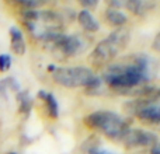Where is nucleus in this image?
I'll use <instances>...</instances> for the list:
<instances>
[{
	"instance_id": "nucleus-1",
	"label": "nucleus",
	"mask_w": 160,
	"mask_h": 154,
	"mask_svg": "<svg viewBox=\"0 0 160 154\" xmlns=\"http://www.w3.org/2000/svg\"><path fill=\"white\" fill-rule=\"evenodd\" d=\"M156 70L158 63L155 59L146 55H136L131 63H117L107 66L101 80L112 90L127 94L128 91L142 84H148L152 79H155Z\"/></svg>"
},
{
	"instance_id": "nucleus-2",
	"label": "nucleus",
	"mask_w": 160,
	"mask_h": 154,
	"mask_svg": "<svg viewBox=\"0 0 160 154\" xmlns=\"http://www.w3.org/2000/svg\"><path fill=\"white\" fill-rule=\"evenodd\" d=\"M128 42H129V31L125 28H118L97 44L88 58V62L94 67H107L108 63L125 49Z\"/></svg>"
},
{
	"instance_id": "nucleus-3",
	"label": "nucleus",
	"mask_w": 160,
	"mask_h": 154,
	"mask_svg": "<svg viewBox=\"0 0 160 154\" xmlns=\"http://www.w3.org/2000/svg\"><path fill=\"white\" fill-rule=\"evenodd\" d=\"M86 126L101 130L107 137L112 140H121L129 126L119 115L111 111H97L84 118Z\"/></svg>"
},
{
	"instance_id": "nucleus-4",
	"label": "nucleus",
	"mask_w": 160,
	"mask_h": 154,
	"mask_svg": "<svg viewBox=\"0 0 160 154\" xmlns=\"http://www.w3.org/2000/svg\"><path fill=\"white\" fill-rule=\"evenodd\" d=\"M96 75L93 70L83 66L75 67H56L53 72V80L55 83L63 85L68 88H78V87H87L91 84Z\"/></svg>"
},
{
	"instance_id": "nucleus-5",
	"label": "nucleus",
	"mask_w": 160,
	"mask_h": 154,
	"mask_svg": "<svg viewBox=\"0 0 160 154\" xmlns=\"http://www.w3.org/2000/svg\"><path fill=\"white\" fill-rule=\"evenodd\" d=\"M53 46L65 56H76L80 52L84 51L86 45L83 44V39L79 35H65L63 32L58 36L55 42H53Z\"/></svg>"
},
{
	"instance_id": "nucleus-6",
	"label": "nucleus",
	"mask_w": 160,
	"mask_h": 154,
	"mask_svg": "<svg viewBox=\"0 0 160 154\" xmlns=\"http://www.w3.org/2000/svg\"><path fill=\"white\" fill-rule=\"evenodd\" d=\"M127 146L138 147V146H155L158 144V136L152 132L143 129H128L121 139Z\"/></svg>"
},
{
	"instance_id": "nucleus-7",
	"label": "nucleus",
	"mask_w": 160,
	"mask_h": 154,
	"mask_svg": "<svg viewBox=\"0 0 160 154\" xmlns=\"http://www.w3.org/2000/svg\"><path fill=\"white\" fill-rule=\"evenodd\" d=\"M133 113H135L139 119L146 121L153 125H158L160 121V109H159V105L156 104V101L146 102V104L141 105V107H138L133 111Z\"/></svg>"
},
{
	"instance_id": "nucleus-8",
	"label": "nucleus",
	"mask_w": 160,
	"mask_h": 154,
	"mask_svg": "<svg viewBox=\"0 0 160 154\" xmlns=\"http://www.w3.org/2000/svg\"><path fill=\"white\" fill-rule=\"evenodd\" d=\"M10 44H11V51L16 53L17 56H22L25 53V41L24 36H22V32L18 27L13 25L10 27Z\"/></svg>"
},
{
	"instance_id": "nucleus-9",
	"label": "nucleus",
	"mask_w": 160,
	"mask_h": 154,
	"mask_svg": "<svg viewBox=\"0 0 160 154\" xmlns=\"http://www.w3.org/2000/svg\"><path fill=\"white\" fill-rule=\"evenodd\" d=\"M78 21L86 31H88V32H97V31L100 30L98 21H97L96 17H94L93 14L90 13V10H87V8H83V10L79 11Z\"/></svg>"
},
{
	"instance_id": "nucleus-10",
	"label": "nucleus",
	"mask_w": 160,
	"mask_h": 154,
	"mask_svg": "<svg viewBox=\"0 0 160 154\" xmlns=\"http://www.w3.org/2000/svg\"><path fill=\"white\" fill-rule=\"evenodd\" d=\"M124 7L131 10L136 16H143V14L149 13L150 10L155 8V3L153 2H145V0H131V2H125Z\"/></svg>"
},
{
	"instance_id": "nucleus-11",
	"label": "nucleus",
	"mask_w": 160,
	"mask_h": 154,
	"mask_svg": "<svg viewBox=\"0 0 160 154\" xmlns=\"http://www.w3.org/2000/svg\"><path fill=\"white\" fill-rule=\"evenodd\" d=\"M38 98H41L45 101V105H47V109H48V115L53 119L58 118L59 116V105H58V101H56L55 95H53L52 93H48V91H39Z\"/></svg>"
},
{
	"instance_id": "nucleus-12",
	"label": "nucleus",
	"mask_w": 160,
	"mask_h": 154,
	"mask_svg": "<svg viewBox=\"0 0 160 154\" xmlns=\"http://www.w3.org/2000/svg\"><path fill=\"white\" fill-rule=\"evenodd\" d=\"M105 18H107V21L110 22L111 25L118 27V28L125 25L128 21V17L125 16L121 10H118V8H111V7L105 11Z\"/></svg>"
},
{
	"instance_id": "nucleus-13",
	"label": "nucleus",
	"mask_w": 160,
	"mask_h": 154,
	"mask_svg": "<svg viewBox=\"0 0 160 154\" xmlns=\"http://www.w3.org/2000/svg\"><path fill=\"white\" fill-rule=\"evenodd\" d=\"M20 102V112L21 113H28L31 111V107H32V98L31 95L27 93V91H22L17 95Z\"/></svg>"
},
{
	"instance_id": "nucleus-14",
	"label": "nucleus",
	"mask_w": 160,
	"mask_h": 154,
	"mask_svg": "<svg viewBox=\"0 0 160 154\" xmlns=\"http://www.w3.org/2000/svg\"><path fill=\"white\" fill-rule=\"evenodd\" d=\"M11 67V58L7 53L0 55V73H6Z\"/></svg>"
},
{
	"instance_id": "nucleus-15",
	"label": "nucleus",
	"mask_w": 160,
	"mask_h": 154,
	"mask_svg": "<svg viewBox=\"0 0 160 154\" xmlns=\"http://www.w3.org/2000/svg\"><path fill=\"white\" fill-rule=\"evenodd\" d=\"M16 4L21 6L22 8H30V10H37V7H39V6H41L42 3H39V2H24V0H17Z\"/></svg>"
},
{
	"instance_id": "nucleus-16",
	"label": "nucleus",
	"mask_w": 160,
	"mask_h": 154,
	"mask_svg": "<svg viewBox=\"0 0 160 154\" xmlns=\"http://www.w3.org/2000/svg\"><path fill=\"white\" fill-rule=\"evenodd\" d=\"M150 153H152V154H160V146H159V144H155V146H152V149H150Z\"/></svg>"
},
{
	"instance_id": "nucleus-17",
	"label": "nucleus",
	"mask_w": 160,
	"mask_h": 154,
	"mask_svg": "<svg viewBox=\"0 0 160 154\" xmlns=\"http://www.w3.org/2000/svg\"><path fill=\"white\" fill-rule=\"evenodd\" d=\"M83 6H88V7H96L97 2H82Z\"/></svg>"
},
{
	"instance_id": "nucleus-18",
	"label": "nucleus",
	"mask_w": 160,
	"mask_h": 154,
	"mask_svg": "<svg viewBox=\"0 0 160 154\" xmlns=\"http://www.w3.org/2000/svg\"><path fill=\"white\" fill-rule=\"evenodd\" d=\"M8 154H17V153H8Z\"/></svg>"
}]
</instances>
